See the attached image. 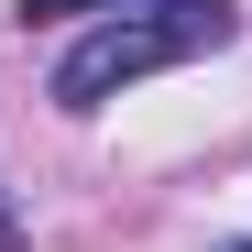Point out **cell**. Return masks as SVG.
<instances>
[{"mask_svg": "<svg viewBox=\"0 0 252 252\" xmlns=\"http://www.w3.org/2000/svg\"><path fill=\"white\" fill-rule=\"evenodd\" d=\"M230 252H252V241H230Z\"/></svg>", "mask_w": 252, "mask_h": 252, "instance_id": "obj_4", "label": "cell"}, {"mask_svg": "<svg viewBox=\"0 0 252 252\" xmlns=\"http://www.w3.org/2000/svg\"><path fill=\"white\" fill-rule=\"evenodd\" d=\"M11 241H22V220H11V197H0V252H11Z\"/></svg>", "mask_w": 252, "mask_h": 252, "instance_id": "obj_3", "label": "cell"}, {"mask_svg": "<svg viewBox=\"0 0 252 252\" xmlns=\"http://www.w3.org/2000/svg\"><path fill=\"white\" fill-rule=\"evenodd\" d=\"M55 11H121V0H33V22H55Z\"/></svg>", "mask_w": 252, "mask_h": 252, "instance_id": "obj_2", "label": "cell"}, {"mask_svg": "<svg viewBox=\"0 0 252 252\" xmlns=\"http://www.w3.org/2000/svg\"><path fill=\"white\" fill-rule=\"evenodd\" d=\"M230 0H121L110 22H88L66 44V66H55V110H110L121 88H143V77H164V66H187V55H220L230 44Z\"/></svg>", "mask_w": 252, "mask_h": 252, "instance_id": "obj_1", "label": "cell"}]
</instances>
